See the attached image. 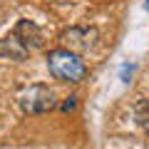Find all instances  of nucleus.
Returning a JSON list of instances; mask_svg holds the SVG:
<instances>
[{"label":"nucleus","instance_id":"obj_7","mask_svg":"<svg viewBox=\"0 0 149 149\" xmlns=\"http://www.w3.org/2000/svg\"><path fill=\"white\" fill-rule=\"evenodd\" d=\"M132 74H134V65H132V62H124L122 70H119V77H122L124 85H129V82H132Z\"/></svg>","mask_w":149,"mask_h":149},{"label":"nucleus","instance_id":"obj_6","mask_svg":"<svg viewBox=\"0 0 149 149\" xmlns=\"http://www.w3.org/2000/svg\"><path fill=\"white\" fill-rule=\"evenodd\" d=\"M134 119H137V124L144 132H149V100H142L134 107Z\"/></svg>","mask_w":149,"mask_h":149},{"label":"nucleus","instance_id":"obj_3","mask_svg":"<svg viewBox=\"0 0 149 149\" xmlns=\"http://www.w3.org/2000/svg\"><path fill=\"white\" fill-rule=\"evenodd\" d=\"M97 37H100V32L95 27H70L62 32V42L72 52H87L97 45Z\"/></svg>","mask_w":149,"mask_h":149},{"label":"nucleus","instance_id":"obj_9","mask_svg":"<svg viewBox=\"0 0 149 149\" xmlns=\"http://www.w3.org/2000/svg\"><path fill=\"white\" fill-rule=\"evenodd\" d=\"M147 10H149V0H147Z\"/></svg>","mask_w":149,"mask_h":149},{"label":"nucleus","instance_id":"obj_5","mask_svg":"<svg viewBox=\"0 0 149 149\" xmlns=\"http://www.w3.org/2000/svg\"><path fill=\"white\" fill-rule=\"evenodd\" d=\"M27 55H30V50L25 47V45L20 42V37L13 32V35H8V37H3L0 40V57H8V60H25Z\"/></svg>","mask_w":149,"mask_h":149},{"label":"nucleus","instance_id":"obj_2","mask_svg":"<svg viewBox=\"0 0 149 149\" xmlns=\"http://www.w3.org/2000/svg\"><path fill=\"white\" fill-rule=\"evenodd\" d=\"M17 102H20V109L25 114H42V112H50L55 107V92L47 85L37 82V85L25 87L17 97Z\"/></svg>","mask_w":149,"mask_h":149},{"label":"nucleus","instance_id":"obj_4","mask_svg":"<svg viewBox=\"0 0 149 149\" xmlns=\"http://www.w3.org/2000/svg\"><path fill=\"white\" fill-rule=\"evenodd\" d=\"M13 32L20 37V42L25 45L27 50H37L40 45H42V32H40V27H37L32 20H20Z\"/></svg>","mask_w":149,"mask_h":149},{"label":"nucleus","instance_id":"obj_8","mask_svg":"<svg viewBox=\"0 0 149 149\" xmlns=\"http://www.w3.org/2000/svg\"><path fill=\"white\" fill-rule=\"evenodd\" d=\"M74 107H77V97H70V100L62 104V112H72Z\"/></svg>","mask_w":149,"mask_h":149},{"label":"nucleus","instance_id":"obj_1","mask_svg":"<svg viewBox=\"0 0 149 149\" xmlns=\"http://www.w3.org/2000/svg\"><path fill=\"white\" fill-rule=\"evenodd\" d=\"M47 70L55 80L62 82H82L87 77V65L77 52L67 47H57L47 52Z\"/></svg>","mask_w":149,"mask_h":149}]
</instances>
